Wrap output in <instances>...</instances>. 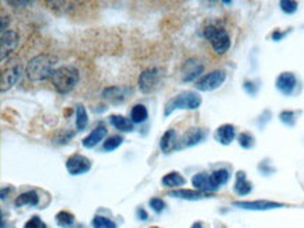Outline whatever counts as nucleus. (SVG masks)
Returning <instances> with one entry per match:
<instances>
[{
	"mask_svg": "<svg viewBox=\"0 0 304 228\" xmlns=\"http://www.w3.org/2000/svg\"><path fill=\"white\" fill-rule=\"evenodd\" d=\"M23 228H48V227H46L45 223L41 220V217L32 216L28 221H26V224H24V227Z\"/></svg>",
	"mask_w": 304,
	"mask_h": 228,
	"instance_id": "473e14b6",
	"label": "nucleus"
},
{
	"mask_svg": "<svg viewBox=\"0 0 304 228\" xmlns=\"http://www.w3.org/2000/svg\"><path fill=\"white\" fill-rule=\"evenodd\" d=\"M87 125H89V115H87L86 107L82 104H77L76 105V129L79 132H83L84 129L87 128Z\"/></svg>",
	"mask_w": 304,
	"mask_h": 228,
	"instance_id": "a878e982",
	"label": "nucleus"
},
{
	"mask_svg": "<svg viewBox=\"0 0 304 228\" xmlns=\"http://www.w3.org/2000/svg\"><path fill=\"white\" fill-rule=\"evenodd\" d=\"M123 143V137L121 135H114V136H110L108 139L104 140V144H102V151L105 153H111L114 150H117L118 147Z\"/></svg>",
	"mask_w": 304,
	"mask_h": 228,
	"instance_id": "cd10ccee",
	"label": "nucleus"
},
{
	"mask_svg": "<svg viewBox=\"0 0 304 228\" xmlns=\"http://www.w3.org/2000/svg\"><path fill=\"white\" fill-rule=\"evenodd\" d=\"M110 123L122 133H129L133 132V122L130 119L125 118L123 115H111L110 116Z\"/></svg>",
	"mask_w": 304,
	"mask_h": 228,
	"instance_id": "4be33fe9",
	"label": "nucleus"
},
{
	"mask_svg": "<svg viewBox=\"0 0 304 228\" xmlns=\"http://www.w3.org/2000/svg\"><path fill=\"white\" fill-rule=\"evenodd\" d=\"M237 142H239L240 147L244 148V150H249V148H252V147L255 146V139L248 132L240 133L239 137H237Z\"/></svg>",
	"mask_w": 304,
	"mask_h": 228,
	"instance_id": "c85d7f7f",
	"label": "nucleus"
},
{
	"mask_svg": "<svg viewBox=\"0 0 304 228\" xmlns=\"http://www.w3.org/2000/svg\"><path fill=\"white\" fill-rule=\"evenodd\" d=\"M4 3L9 4V6H13V7H26V6L32 4V1H28V0H26V1H23V0H6Z\"/></svg>",
	"mask_w": 304,
	"mask_h": 228,
	"instance_id": "c9c22d12",
	"label": "nucleus"
},
{
	"mask_svg": "<svg viewBox=\"0 0 304 228\" xmlns=\"http://www.w3.org/2000/svg\"><path fill=\"white\" fill-rule=\"evenodd\" d=\"M205 70V64L196 59V57H191V59H186L181 67V80L182 83H191V82H198L201 79V74Z\"/></svg>",
	"mask_w": 304,
	"mask_h": 228,
	"instance_id": "1a4fd4ad",
	"label": "nucleus"
},
{
	"mask_svg": "<svg viewBox=\"0 0 304 228\" xmlns=\"http://www.w3.org/2000/svg\"><path fill=\"white\" fill-rule=\"evenodd\" d=\"M39 204V196L35 191H27L20 193L14 200L16 207H23V206H38Z\"/></svg>",
	"mask_w": 304,
	"mask_h": 228,
	"instance_id": "412c9836",
	"label": "nucleus"
},
{
	"mask_svg": "<svg viewBox=\"0 0 304 228\" xmlns=\"http://www.w3.org/2000/svg\"><path fill=\"white\" fill-rule=\"evenodd\" d=\"M186 183V179L177 171H173V172H168L167 175H164L161 178V185L166 186V188H171V189H175V188H180Z\"/></svg>",
	"mask_w": 304,
	"mask_h": 228,
	"instance_id": "5701e85b",
	"label": "nucleus"
},
{
	"mask_svg": "<svg viewBox=\"0 0 304 228\" xmlns=\"http://www.w3.org/2000/svg\"><path fill=\"white\" fill-rule=\"evenodd\" d=\"M149 206L153 209V211H156V213H161L163 210L166 209V203H164L163 199H160V198L150 199V200H149Z\"/></svg>",
	"mask_w": 304,
	"mask_h": 228,
	"instance_id": "72a5a7b5",
	"label": "nucleus"
},
{
	"mask_svg": "<svg viewBox=\"0 0 304 228\" xmlns=\"http://www.w3.org/2000/svg\"><path fill=\"white\" fill-rule=\"evenodd\" d=\"M202 105V97L195 91L180 92L178 95L167 101L164 105V116H170L177 110H198Z\"/></svg>",
	"mask_w": 304,
	"mask_h": 228,
	"instance_id": "7ed1b4c3",
	"label": "nucleus"
},
{
	"mask_svg": "<svg viewBox=\"0 0 304 228\" xmlns=\"http://www.w3.org/2000/svg\"><path fill=\"white\" fill-rule=\"evenodd\" d=\"M233 189L239 196H247L252 192V183L247 179V175L244 171H239L236 173V182Z\"/></svg>",
	"mask_w": 304,
	"mask_h": 228,
	"instance_id": "aec40b11",
	"label": "nucleus"
},
{
	"mask_svg": "<svg viewBox=\"0 0 304 228\" xmlns=\"http://www.w3.org/2000/svg\"><path fill=\"white\" fill-rule=\"evenodd\" d=\"M208 136V132L203 128H191L189 130H186L182 137L178 140V146L177 150H182V148H188V147H194L201 144L203 140Z\"/></svg>",
	"mask_w": 304,
	"mask_h": 228,
	"instance_id": "9d476101",
	"label": "nucleus"
},
{
	"mask_svg": "<svg viewBox=\"0 0 304 228\" xmlns=\"http://www.w3.org/2000/svg\"><path fill=\"white\" fill-rule=\"evenodd\" d=\"M51 82L54 88L59 94H69L70 91H73L74 87L80 82V72L72 64L61 66L55 70Z\"/></svg>",
	"mask_w": 304,
	"mask_h": 228,
	"instance_id": "f03ea898",
	"label": "nucleus"
},
{
	"mask_svg": "<svg viewBox=\"0 0 304 228\" xmlns=\"http://www.w3.org/2000/svg\"><path fill=\"white\" fill-rule=\"evenodd\" d=\"M289 32H290V29H289V31H279V29H276V31H274V32H272L271 38L277 42V41H282V39H283V38L289 34Z\"/></svg>",
	"mask_w": 304,
	"mask_h": 228,
	"instance_id": "4c0bfd02",
	"label": "nucleus"
},
{
	"mask_svg": "<svg viewBox=\"0 0 304 228\" xmlns=\"http://www.w3.org/2000/svg\"><path fill=\"white\" fill-rule=\"evenodd\" d=\"M227 79V74L224 70H213V72H209L206 73L205 76H202L198 82L195 83V88L198 91H213V90H217L220 87L223 83L226 82Z\"/></svg>",
	"mask_w": 304,
	"mask_h": 228,
	"instance_id": "423d86ee",
	"label": "nucleus"
},
{
	"mask_svg": "<svg viewBox=\"0 0 304 228\" xmlns=\"http://www.w3.org/2000/svg\"><path fill=\"white\" fill-rule=\"evenodd\" d=\"M148 118L149 111L143 104H136V105L132 107V110H130V120L133 122V125H135V123H136V125L143 123V122L148 120Z\"/></svg>",
	"mask_w": 304,
	"mask_h": 228,
	"instance_id": "393cba45",
	"label": "nucleus"
},
{
	"mask_svg": "<svg viewBox=\"0 0 304 228\" xmlns=\"http://www.w3.org/2000/svg\"><path fill=\"white\" fill-rule=\"evenodd\" d=\"M23 76V66L21 64H14L9 69L1 72L0 77V91H9L11 87H14Z\"/></svg>",
	"mask_w": 304,
	"mask_h": 228,
	"instance_id": "f8f14e48",
	"label": "nucleus"
},
{
	"mask_svg": "<svg viewBox=\"0 0 304 228\" xmlns=\"http://www.w3.org/2000/svg\"><path fill=\"white\" fill-rule=\"evenodd\" d=\"M55 220L56 224L62 228H70L74 224V216L72 213L66 211V210H62V211L56 213Z\"/></svg>",
	"mask_w": 304,
	"mask_h": 228,
	"instance_id": "bb28decb",
	"label": "nucleus"
},
{
	"mask_svg": "<svg viewBox=\"0 0 304 228\" xmlns=\"http://www.w3.org/2000/svg\"><path fill=\"white\" fill-rule=\"evenodd\" d=\"M14 191V188L13 186H7V188H3L1 189V193H0V198H1V200H4L7 196H9V193L10 192H13Z\"/></svg>",
	"mask_w": 304,
	"mask_h": 228,
	"instance_id": "a19ab883",
	"label": "nucleus"
},
{
	"mask_svg": "<svg viewBox=\"0 0 304 228\" xmlns=\"http://www.w3.org/2000/svg\"><path fill=\"white\" fill-rule=\"evenodd\" d=\"M92 228H117V224L104 216H95L91 221Z\"/></svg>",
	"mask_w": 304,
	"mask_h": 228,
	"instance_id": "7c9ffc66",
	"label": "nucleus"
},
{
	"mask_svg": "<svg viewBox=\"0 0 304 228\" xmlns=\"http://www.w3.org/2000/svg\"><path fill=\"white\" fill-rule=\"evenodd\" d=\"M259 171L264 173H271V172H274L275 170H274V168H271V167L268 165V163L264 161V163H261V164H259Z\"/></svg>",
	"mask_w": 304,
	"mask_h": 228,
	"instance_id": "ea45409f",
	"label": "nucleus"
},
{
	"mask_svg": "<svg viewBox=\"0 0 304 228\" xmlns=\"http://www.w3.org/2000/svg\"><path fill=\"white\" fill-rule=\"evenodd\" d=\"M65 165L70 175H83L91 170V160L82 154H73L66 160Z\"/></svg>",
	"mask_w": 304,
	"mask_h": 228,
	"instance_id": "9b49d317",
	"label": "nucleus"
},
{
	"mask_svg": "<svg viewBox=\"0 0 304 228\" xmlns=\"http://www.w3.org/2000/svg\"><path fill=\"white\" fill-rule=\"evenodd\" d=\"M161 79H163V72L158 67H149L139 74V90L143 94H150V92L156 91L160 87Z\"/></svg>",
	"mask_w": 304,
	"mask_h": 228,
	"instance_id": "39448f33",
	"label": "nucleus"
},
{
	"mask_svg": "<svg viewBox=\"0 0 304 228\" xmlns=\"http://www.w3.org/2000/svg\"><path fill=\"white\" fill-rule=\"evenodd\" d=\"M234 137H236V128L233 125H230V123L220 125L219 128L216 129V132H214V140L217 143L223 144V146L231 144Z\"/></svg>",
	"mask_w": 304,
	"mask_h": 228,
	"instance_id": "dca6fc26",
	"label": "nucleus"
},
{
	"mask_svg": "<svg viewBox=\"0 0 304 228\" xmlns=\"http://www.w3.org/2000/svg\"><path fill=\"white\" fill-rule=\"evenodd\" d=\"M296 116H297V115H296L295 111H282V112L279 114L280 122H282L283 125H286L287 128H293V126H295L296 120H297Z\"/></svg>",
	"mask_w": 304,
	"mask_h": 228,
	"instance_id": "c756f323",
	"label": "nucleus"
},
{
	"mask_svg": "<svg viewBox=\"0 0 304 228\" xmlns=\"http://www.w3.org/2000/svg\"><path fill=\"white\" fill-rule=\"evenodd\" d=\"M275 86H276L277 91L289 97L295 92L296 87H297V77L292 72H283L276 77Z\"/></svg>",
	"mask_w": 304,
	"mask_h": 228,
	"instance_id": "4468645a",
	"label": "nucleus"
},
{
	"mask_svg": "<svg viewBox=\"0 0 304 228\" xmlns=\"http://www.w3.org/2000/svg\"><path fill=\"white\" fill-rule=\"evenodd\" d=\"M279 7L285 14H295L297 9H299V3L293 1V0H280Z\"/></svg>",
	"mask_w": 304,
	"mask_h": 228,
	"instance_id": "2f4dec72",
	"label": "nucleus"
},
{
	"mask_svg": "<svg viewBox=\"0 0 304 228\" xmlns=\"http://www.w3.org/2000/svg\"><path fill=\"white\" fill-rule=\"evenodd\" d=\"M136 216H138V219L142 220V221H146V220L149 219V214L146 213V210L142 209V207H139V209L136 210Z\"/></svg>",
	"mask_w": 304,
	"mask_h": 228,
	"instance_id": "58836bf2",
	"label": "nucleus"
},
{
	"mask_svg": "<svg viewBox=\"0 0 304 228\" xmlns=\"http://www.w3.org/2000/svg\"><path fill=\"white\" fill-rule=\"evenodd\" d=\"M234 207L244 210H254V211H265V210H274V209H282L286 204L283 203H277V201L271 200H241V201H233L231 203Z\"/></svg>",
	"mask_w": 304,
	"mask_h": 228,
	"instance_id": "ddd939ff",
	"label": "nucleus"
},
{
	"mask_svg": "<svg viewBox=\"0 0 304 228\" xmlns=\"http://www.w3.org/2000/svg\"><path fill=\"white\" fill-rule=\"evenodd\" d=\"M19 44L20 35L16 31L7 29V31L1 32V37H0V59H1V63L9 59L10 55L17 49Z\"/></svg>",
	"mask_w": 304,
	"mask_h": 228,
	"instance_id": "6e6552de",
	"label": "nucleus"
},
{
	"mask_svg": "<svg viewBox=\"0 0 304 228\" xmlns=\"http://www.w3.org/2000/svg\"><path fill=\"white\" fill-rule=\"evenodd\" d=\"M167 196L171 198H180V199H185V200H201L205 198H209L211 193H205L201 191H189V189H174L167 193Z\"/></svg>",
	"mask_w": 304,
	"mask_h": 228,
	"instance_id": "a211bd4d",
	"label": "nucleus"
},
{
	"mask_svg": "<svg viewBox=\"0 0 304 228\" xmlns=\"http://www.w3.org/2000/svg\"><path fill=\"white\" fill-rule=\"evenodd\" d=\"M191 182L194 185V188L196 191L205 192V193H212L214 191L212 185V179H211V173L206 172H198L195 173L191 179Z\"/></svg>",
	"mask_w": 304,
	"mask_h": 228,
	"instance_id": "f3484780",
	"label": "nucleus"
},
{
	"mask_svg": "<svg viewBox=\"0 0 304 228\" xmlns=\"http://www.w3.org/2000/svg\"><path fill=\"white\" fill-rule=\"evenodd\" d=\"M73 132H63V135H61L59 137L55 139V143H59V144H66L72 137H73Z\"/></svg>",
	"mask_w": 304,
	"mask_h": 228,
	"instance_id": "e433bc0d",
	"label": "nucleus"
},
{
	"mask_svg": "<svg viewBox=\"0 0 304 228\" xmlns=\"http://www.w3.org/2000/svg\"><path fill=\"white\" fill-rule=\"evenodd\" d=\"M152 228H160V227H152Z\"/></svg>",
	"mask_w": 304,
	"mask_h": 228,
	"instance_id": "37998d69",
	"label": "nucleus"
},
{
	"mask_svg": "<svg viewBox=\"0 0 304 228\" xmlns=\"http://www.w3.org/2000/svg\"><path fill=\"white\" fill-rule=\"evenodd\" d=\"M243 88H244V91L247 92V94H249V95H255L257 91H258V86H257L254 82H249V80H245V82H244Z\"/></svg>",
	"mask_w": 304,
	"mask_h": 228,
	"instance_id": "f704fd0d",
	"label": "nucleus"
},
{
	"mask_svg": "<svg viewBox=\"0 0 304 228\" xmlns=\"http://www.w3.org/2000/svg\"><path fill=\"white\" fill-rule=\"evenodd\" d=\"M191 228H205V226H203V223H201V221H196V223H194V224L191 226Z\"/></svg>",
	"mask_w": 304,
	"mask_h": 228,
	"instance_id": "79ce46f5",
	"label": "nucleus"
},
{
	"mask_svg": "<svg viewBox=\"0 0 304 228\" xmlns=\"http://www.w3.org/2000/svg\"><path fill=\"white\" fill-rule=\"evenodd\" d=\"M203 37L211 42L213 51L217 55H224L230 49L231 38L226 28L219 27L216 24H209L203 29Z\"/></svg>",
	"mask_w": 304,
	"mask_h": 228,
	"instance_id": "20e7f679",
	"label": "nucleus"
},
{
	"mask_svg": "<svg viewBox=\"0 0 304 228\" xmlns=\"http://www.w3.org/2000/svg\"><path fill=\"white\" fill-rule=\"evenodd\" d=\"M211 179H212V185L214 188V191H217L220 186L226 185L230 179V171L227 168H217L211 173Z\"/></svg>",
	"mask_w": 304,
	"mask_h": 228,
	"instance_id": "b1692460",
	"label": "nucleus"
},
{
	"mask_svg": "<svg viewBox=\"0 0 304 228\" xmlns=\"http://www.w3.org/2000/svg\"><path fill=\"white\" fill-rule=\"evenodd\" d=\"M132 94H133V88H132V87H125V86H111V87H105L101 92L102 98L107 101L108 104H112V105L123 104Z\"/></svg>",
	"mask_w": 304,
	"mask_h": 228,
	"instance_id": "0eeeda50",
	"label": "nucleus"
},
{
	"mask_svg": "<svg viewBox=\"0 0 304 228\" xmlns=\"http://www.w3.org/2000/svg\"><path fill=\"white\" fill-rule=\"evenodd\" d=\"M58 62L59 59L51 54H38L34 57H31L26 67L28 80L34 83L51 80L55 73Z\"/></svg>",
	"mask_w": 304,
	"mask_h": 228,
	"instance_id": "f257e3e1",
	"label": "nucleus"
},
{
	"mask_svg": "<svg viewBox=\"0 0 304 228\" xmlns=\"http://www.w3.org/2000/svg\"><path fill=\"white\" fill-rule=\"evenodd\" d=\"M177 146H178L177 132H175L174 129H168L166 133L161 136V139H160V150L164 154H168V153L177 150Z\"/></svg>",
	"mask_w": 304,
	"mask_h": 228,
	"instance_id": "6ab92c4d",
	"label": "nucleus"
},
{
	"mask_svg": "<svg viewBox=\"0 0 304 228\" xmlns=\"http://www.w3.org/2000/svg\"><path fill=\"white\" fill-rule=\"evenodd\" d=\"M107 135H108V129L105 128L104 125H98L97 128L92 129L91 132H90V135H87V136L84 137L83 140H82V144L86 148H92L97 144H100L102 140L107 137Z\"/></svg>",
	"mask_w": 304,
	"mask_h": 228,
	"instance_id": "2eb2a0df",
	"label": "nucleus"
}]
</instances>
